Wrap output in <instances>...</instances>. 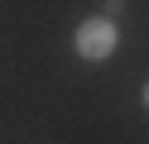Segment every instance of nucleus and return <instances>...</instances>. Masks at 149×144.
Instances as JSON below:
<instances>
[{"instance_id": "obj_1", "label": "nucleus", "mask_w": 149, "mask_h": 144, "mask_svg": "<svg viewBox=\"0 0 149 144\" xmlns=\"http://www.w3.org/2000/svg\"><path fill=\"white\" fill-rule=\"evenodd\" d=\"M72 48H77L82 63H106V58L120 48V29H116V19H106V15L82 19L77 34H72Z\"/></svg>"}, {"instance_id": "obj_3", "label": "nucleus", "mask_w": 149, "mask_h": 144, "mask_svg": "<svg viewBox=\"0 0 149 144\" xmlns=\"http://www.w3.org/2000/svg\"><path fill=\"white\" fill-rule=\"evenodd\" d=\"M139 101H144V111H149V82H144V91H139Z\"/></svg>"}, {"instance_id": "obj_2", "label": "nucleus", "mask_w": 149, "mask_h": 144, "mask_svg": "<svg viewBox=\"0 0 149 144\" xmlns=\"http://www.w3.org/2000/svg\"><path fill=\"white\" fill-rule=\"evenodd\" d=\"M120 10H125V0H101V15H106V19H116Z\"/></svg>"}]
</instances>
